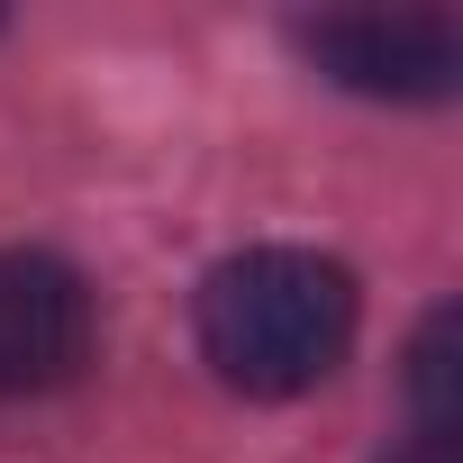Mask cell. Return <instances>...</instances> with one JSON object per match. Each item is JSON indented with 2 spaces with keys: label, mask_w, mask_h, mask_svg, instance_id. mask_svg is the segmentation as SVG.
I'll return each mask as SVG.
<instances>
[{
  "label": "cell",
  "mask_w": 463,
  "mask_h": 463,
  "mask_svg": "<svg viewBox=\"0 0 463 463\" xmlns=\"http://www.w3.org/2000/svg\"><path fill=\"white\" fill-rule=\"evenodd\" d=\"M354 345V273L309 246H246L200 282V354L227 391H318Z\"/></svg>",
  "instance_id": "cell-1"
},
{
  "label": "cell",
  "mask_w": 463,
  "mask_h": 463,
  "mask_svg": "<svg viewBox=\"0 0 463 463\" xmlns=\"http://www.w3.org/2000/svg\"><path fill=\"white\" fill-rule=\"evenodd\" d=\"M82 364H91V282L46 246H10L0 255V400L55 391Z\"/></svg>",
  "instance_id": "cell-2"
},
{
  "label": "cell",
  "mask_w": 463,
  "mask_h": 463,
  "mask_svg": "<svg viewBox=\"0 0 463 463\" xmlns=\"http://www.w3.org/2000/svg\"><path fill=\"white\" fill-rule=\"evenodd\" d=\"M300 55L373 100H445L463 73V28L436 10H400V19H309Z\"/></svg>",
  "instance_id": "cell-3"
},
{
  "label": "cell",
  "mask_w": 463,
  "mask_h": 463,
  "mask_svg": "<svg viewBox=\"0 0 463 463\" xmlns=\"http://www.w3.org/2000/svg\"><path fill=\"white\" fill-rule=\"evenodd\" d=\"M454 309H427L418 345H409V400H418V436H454Z\"/></svg>",
  "instance_id": "cell-4"
},
{
  "label": "cell",
  "mask_w": 463,
  "mask_h": 463,
  "mask_svg": "<svg viewBox=\"0 0 463 463\" xmlns=\"http://www.w3.org/2000/svg\"><path fill=\"white\" fill-rule=\"evenodd\" d=\"M391 463H454V436H418L409 454H391Z\"/></svg>",
  "instance_id": "cell-5"
}]
</instances>
